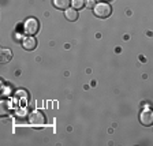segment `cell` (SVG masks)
Listing matches in <instances>:
<instances>
[{"instance_id":"277c9868","label":"cell","mask_w":153,"mask_h":146,"mask_svg":"<svg viewBox=\"0 0 153 146\" xmlns=\"http://www.w3.org/2000/svg\"><path fill=\"white\" fill-rule=\"evenodd\" d=\"M140 122L145 127L153 126V109L152 108H143L140 113Z\"/></svg>"},{"instance_id":"52a82bcc","label":"cell","mask_w":153,"mask_h":146,"mask_svg":"<svg viewBox=\"0 0 153 146\" xmlns=\"http://www.w3.org/2000/svg\"><path fill=\"white\" fill-rule=\"evenodd\" d=\"M64 16L67 18V21H70V22H75L76 19H78V10L67 8L66 11H64Z\"/></svg>"},{"instance_id":"30bf717a","label":"cell","mask_w":153,"mask_h":146,"mask_svg":"<svg viewBox=\"0 0 153 146\" xmlns=\"http://www.w3.org/2000/svg\"><path fill=\"white\" fill-rule=\"evenodd\" d=\"M94 1L93 0H85V7H88V8H94Z\"/></svg>"},{"instance_id":"7a4b0ae2","label":"cell","mask_w":153,"mask_h":146,"mask_svg":"<svg viewBox=\"0 0 153 146\" xmlns=\"http://www.w3.org/2000/svg\"><path fill=\"white\" fill-rule=\"evenodd\" d=\"M38 30H40V23H38L37 19L36 18L26 19L25 23H23V32H25V34L34 36L38 33Z\"/></svg>"},{"instance_id":"ba28073f","label":"cell","mask_w":153,"mask_h":146,"mask_svg":"<svg viewBox=\"0 0 153 146\" xmlns=\"http://www.w3.org/2000/svg\"><path fill=\"white\" fill-rule=\"evenodd\" d=\"M52 3H53V6L56 7L57 10H63V11H66V10L68 8V6L71 4V0H53Z\"/></svg>"},{"instance_id":"5b68a950","label":"cell","mask_w":153,"mask_h":146,"mask_svg":"<svg viewBox=\"0 0 153 146\" xmlns=\"http://www.w3.org/2000/svg\"><path fill=\"white\" fill-rule=\"evenodd\" d=\"M22 47H23V49H26V51H33V49H36V47H37V41H36L34 37L29 36V37H26L22 40Z\"/></svg>"},{"instance_id":"6da1fadb","label":"cell","mask_w":153,"mask_h":146,"mask_svg":"<svg viewBox=\"0 0 153 146\" xmlns=\"http://www.w3.org/2000/svg\"><path fill=\"white\" fill-rule=\"evenodd\" d=\"M112 10H111V6H109L108 3H105V1H100V3H97L94 6V8H93V14H94L97 18H108L109 15H111Z\"/></svg>"},{"instance_id":"9c48e42d","label":"cell","mask_w":153,"mask_h":146,"mask_svg":"<svg viewBox=\"0 0 153 146\" xmlns=\"http://www.w3.org/2000/svg\"><path fill=\"white\" fill-rule=\"evenodd\" d=\"M71 6H73V8L79 11L81 8L85 7V0H71Z\"/></svg>"},{"instance_id":"3957f363","label":"cell","mask_w":153,"mask_h":146,"mask_svg":"<svg viewBox=\"0 0 153 146\" xmlns=\"http://www.w3.org/2000/svg\"><path fill=\"white\" fill-rule=\"evenodd\" d=\"M29 123L32 126H36V127H41L45 124V115L42 113L41 111H33L29 115Z\"/></svg>"},{"instance_id":"8992f818","label":"cell","mask_w":153,"mask_h":146,"mask_svg":"<svg viewBox=\"0 0 153 146\" xmlns=\"http://www.w3.org/2000/svg\"><path fill=\"white\" fill-rule=\"evenodd\" d=\"M11 59H13V52L10 49H7V48H3L1 52H0V62H1V64L8 63Z\"/></svg>"}]
</instances>
